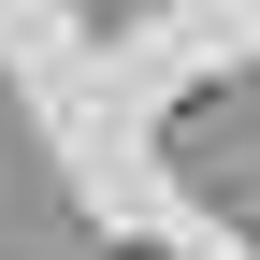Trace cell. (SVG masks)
I'll use <instances>...</instances> for the list:
<instances>
[{
  "mask_svg": "<svg viewBox=\"0 0 260 260\" xmlns=\"http://www.w3.org/2000/svg\"><path fill=\"white\" fill-rule=\"evenodd\" d=\"M130 260H145V246H130Z\"/></svg>",
  "mask_w": 260,
  "mask_h": 260,
  "instance_id": "cell-1",
  "label": "cell"
}]
</instances>
